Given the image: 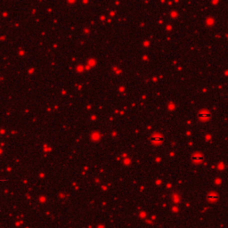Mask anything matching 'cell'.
<instances>
[{
    "label": "cell",
    "mask_w": 228,
    "mask_h": 228,
    "mask_svg": "<svg viewBox=\"0 0 228 228\" xmlns=\"http://www.w3.org/2000/svg\"><path fill=\"white\" fill-rule=\"evenodd\" d=\"M163 140V137H162L161 135H154V136H152V141L155 144H160V143L162 142Z\"/></svg>",
    "instance_id": "3957f363"
},
{
    "label": "cell",
    "mask_w": 228,
    "mask_h": 228,
    "mask_svg": "<svg viewBox=\"0 0 228 228\" xmlns=\"http://www.w3.org/2000/svg\"><path fill=\"white\" fill-rule=\"evenodd\" d=\"M204 160V156L201 152H194L192 155V161L195 164H200Z\"/></svg>",
    "instance_id": "6da1fadb"
},
{
    "label": "cell",
    "mask_w": 228,
    "mask_h": 228,
    "mask_svg": "<svg viewBox=\"0 0 228 228\" xmlns=\"http://www.w3.org/2000/svg\"><path fill=\"white\" fill-rule=\"evenodd\" d=\"M210 118V113L208 111V110H201V111L199 113V119L202 121H206V120H208Z\"/></svg>",
    "instance_id": "7a4b0ae2"
},
{
    "label": "cell",
    "mask_w": 228,
    "mask_h": 228,
    "mask_svg": "<svg viewBox=\"0 0 228 228\" xmlns=\"http://www.w3.org/2000/svg\"><path fill=\"white\" fill-rule=\"evenodd\" d=\"M217 194L216 193V192H209V193L208 194V196H207V198H208V200H209L210 202H213V201H216V200H217Z\"/></svg>",
    "instance_id": "277c9868"
}]
</instances>
